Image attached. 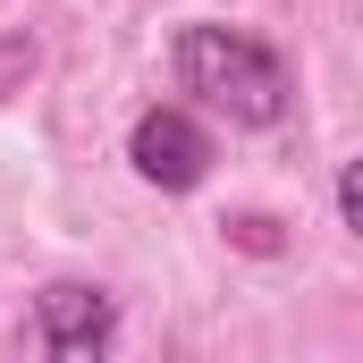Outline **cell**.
I'll list each match as a JSON object with an SVG mask.
<instances>
[{
	"mask_svg": "<svg viewBox=\"0 0 363 363\" xmlns=\"http://www.w3.org/2000/svg\"><path fill=\"white\" fill-rule=\"evenodd\" d=\"M178 85L194 93L203 110H220L228 127H279V118L296 110V68L279 60L262 34L211 26V17L178 26Z\"/></svg>",
	"mask_w": 363,
	"mask_h": 363,
	"instance_id": "obj_1",
	"label": "cell"
},
{
	"mask_svg": "<svg viewBox=\"0 0 363 363\" xmlns=\"http://www.w3.org/2000/svg\"><path fill=\"white\" fill-rule=\"evenodd\" d=\"M127 161H135V178L161 186V194H194V186L211 178V127L194 118V110H178V101H152L135 127H127Z\"/></svg>",
	"mask_w": 363,
	"mask_h": 363,
	"instance_id": "obj_2",
	"label": "cell"
},
{
	"mask_svg": "<svg viewBox=\"0 0 363 363\" xmlns=\"http://www.w3.org/2000/svg\"><path fill=\"white\" fill-rule=\"evenodd\" d=\"M34 338L60 363H93L118 338V304H110L101 287H85V279H51V287L34 296Z\"/></svg>",
	"mask_w": 363,
	"mask_h": 363,
	"instance_id": "obj_3",
	"label": "cell"
},
{
	"mask_svg": "<svg viewBox=\"0 0 363 363\" xmlns=\"http://www.w3.org/2000/svg\"><path fill=\"white\" fill-rule=\"evenodd\" d=\"M34 68H43V43L34 34H0V101L34 85Z\"/></svg>",
	"mask_w": 363,
	"mask_h": 363,
	"instance_id": "obj_4",
	"label": "cell"
},
{
	"mask_svg": "<svg viewBox=\"0 0 363 363\" xmlns=\"http://www.w3.org/2000/svg\"><path fill=\"white\" fill-rule=\"evenodd\" d=\"M338 220H347V228L363 237V169H355V161L338 169Z\"/></svg>",
	"mask_w": 363,
	"mask_h": 363,
	"instance_id": "obj_5",
	"label": "cell"
}]
</instances>
